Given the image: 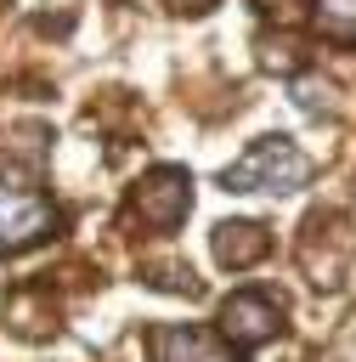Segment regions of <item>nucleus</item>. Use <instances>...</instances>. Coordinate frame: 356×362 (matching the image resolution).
Wrapping results in <instances>:
<instances>
[{"label":"nucleus","mask_w":356,"mask_h":362,"mask_svg":"<svg viewBox=\"0 0 356 362\" xmlns=\"http://www.w3.org/2000/svg\"><path fill=\"white\" fill-rule=\"evenodd\" d=\"M147 345H153V362H237L226 345H215L203 328H153L147 334Z\"/></svg>","instance_id":"5"},{"label":"nucleus","mask_w":356,"mask_h":362,"mask_svg":"<svg viewBox=\"0 0 356 362\" xmlns=\"http://www.w3.org/2000/svg\"><path fill=\"white\" fill-rule=\"evenodd\" d=\"M316 28L328 40H356V0H316Z\"/></svg>","instance_id":"7"},{"label":"nucleus","mask_w":356,"mask_h":362,"mask_svg":"<svg viewBox=\"0 0 356 362\" xmlns=\"http://www.w3.org/2000/svg\"><path fill=\"white\" fill-rule=\"evenodd\" d=\"M266 249H271V238H266L260 221H226V226H215V260L232 266V272L254 266Z\"/></svg>","instance_id":"6"},{"label":"nucleus","mask_w":356,"mask_h":362,"mask_svg":"<svg viewBox=\"0 0 356 362\" xmlns=\"http://www.w3.org/2000/svg\"><path fill=\"white\" fill-rule=\"evenodd\" d=\"M226 192H294L311 181V158L288 136H260L237 164H226Z\"/></svg>","instance_id":"1"},{"label":"nucleus","mask_w":356,"mask_h":362,"mask_svg":"<svg viewBox=\"0 0 356 362\" xmlns=\"http://www.w3.org/2000/svg\"><path fill=\"white\" fill-rule=\"evenodd\" d=\"M130 209L141 215V226H153V232H175V226L186 221V209H192V175H186V170H170V164L153 170V175H141Z\"/></svg>","instance_id":"2"},{"label":"nucleus","mask_w":356,"mask_h":362,"mask_svg":"<svg viewBox=\"0 0 356 362\" xmlns=\"http://www.w3.org/2000/svg\"><path fill=\"white\" fill-rule=\"evenodd\" d=\"M57 226V209L45 192L34 187H0V255H17L28 243H40Z\"/></svg>","instance_id":"3"},{"label":"nucleus","mask_w":356,"mask_h":362,"mask_svg":"<svg viewBox=\"0 0 356 362\" xmlns=\"http://www.w3.org/2000/svg\"><path fill=\"white\" fill-rule=\"evenodd\" d=\"M220 334L232 339V345H266L271 334H277V305L266 300V294H232L226 305H220Z\"/></svg>","instance_id":"4"}]
</instances>
